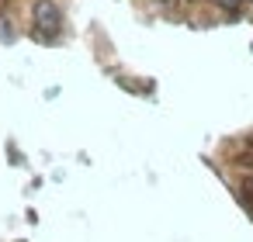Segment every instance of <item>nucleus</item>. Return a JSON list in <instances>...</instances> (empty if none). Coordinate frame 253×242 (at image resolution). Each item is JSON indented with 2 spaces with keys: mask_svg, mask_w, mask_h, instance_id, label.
<instances>
[{
  "mask_svg": "<svg viewBox=\"0 0 253 242\" xmlns=\"http://www.w3.org/2000/svg\"><path fill=\"white\" fill-rule=\"evenodd\" d=\"M32 25H35V42H52L63 28V14L52 0H39L32 11Z\"/></svg>",
  "mask_w": 253,
  "mask_h": 242,
  "instance_id": "1",
  "label": "nucleus"
},
{
  "mask_svg": "<svg viewBox=\"0 0 253 242\" xmlns=\"http://www.w3.org/2000/svg\"><path fill=\"white\" fill-rule=\"evenodd\" d=\"M156 4H160L163 11H180V7H184V0H156Z\"/></svg>",
  "mask_w": 253,
  "mask_h": 242,
  "instance_id": "2",
  "label": "nucleus"
},
{
  "mask_svg": "<svg viewBox=\"0 0 253 242\" xmlns=\"http://www.w3.org/2000/svg\"><path fill=\"white\" fill-rule=\"evenodd\" d=\"M215 4H218V7H225V11H239L243 0H215Z\"/></svg>",
  "mask_w": 253,
  "mask_h": 242,
  "instance_id": "3",
  "label": "nucleus"
},
{
  "mask_svg": "<svg viewBox=\"0 0 253 242\" xmlns=\"http://www.w3.org/2000/svg\"><path fill=\"white\" fill-rule=\"evenodd\" d=\"M246 211L253 214V180H246Z\"/></svg>",
  "mask_w": 253,
  "mask_h": 242,
  "instance_id": "4",
  "label": "nucleus"
}]
</instances>
